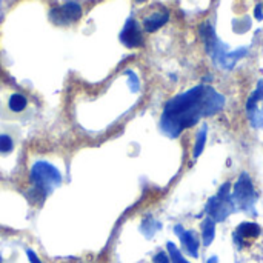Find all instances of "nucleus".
I'll return each mask as SVG.
<instances>
[{
	"label": "nucleus",
	"instance_id": "nucleus-6",
	"mask_svg": "<svg viewBox=\"0 0 263 263\" xmlns=\"http://www.w3.org/2000/svg\"><path fill=\"white\" fill-rule=\"evenodd\" d=\"M82 6L76 0H68L49 11V20L57 26H68L82 17Z\"/></svg>",
	"mask_w": 263,
	"mask_h": 263
},
{
	"label": "nucleus",
	"instance_id": "nucleus-22",
	"mask_svg": "<svg viewBox=\"0 0 263 263\" xmlns=\"http://www.w3.org/2000/svg\"><path fill=\"white\" fill-rule=\"evenodd\" d=\"M206 263H219V260H217V257H211Z\"/></svg>",
	"mask_w": 263,
	"mask_h": 263
},
{
	"label": "nucleus",
	"instance_id": "nucleus-3",
	"mask_svg": "<svg viewBox=\"0 0 263 263\" xmlns=\"http://www.w3.org/2000/svg\"><path fill=\"white\" fill-rule=\"evenodd\" d=\"M200 34H202L206 52L213 57L214 63H217L223 69H231L242 57H245V54L248 51L247 48H242V49L230 52L227 49V46L219 40L217 34L214 32V28L210 23H202Z\"/></svg>",
	"mask_w": 263,
	"mask_h": 263
},
{
	"label": "nucleus",
	"instance_id": "nucleus-13",
	"mask_svg": "<svg viewBox=\"0 0 263 263\" xmlns=\"http://www.w3.org/2000/svg\"><path fill=\"white\" fill-rule=\"evenodd\" d=\"M206 139H208V126L203 125L200 128V131L197 133V137H196V145H194V151H193V157L194 159H199L200 154L203 153L205 145H206Z\"/></svg>",
	"mask_w": 263,
	"mask_h": 263
},
{
	"label": "nucleus",
	"instance_id": "nucleus-7",
	"mask_svg": "<svg viewBox=\"0 0 263 263\" xmlns=\"http://www.w3.org/2000/svg\"><path fill=\"white\" fill-rule=\"evenodd\" d=\"M247 114L254 128H263V80L259 82L257 88L247 102Z\"/></svg>",
	"mask_w": 263,
	"mask_h": 263
},
{
	"label": "nucleus",
	"instance_id": "nucleus-1",
	"mask_svg": "<svg viewBox=\"0 0 263 263\" xmlns=\"http://www.w3.org/2000/svg\"><path fill=\"white\" fill-rule=\"evenodd\" d=\"M223 106L225 97L213 86H194L166 102L159 123L160 131L176 139L185 129L199 123L200 119L220 112Z\"/></svg>",
	"mask_w": 263,
	"mask_h": 263
},
{
	"label": "nucleus",
	"instance_id": "nucleus-18",
	"mask_svg": "<svg viewBox=\"0 0 263 263\" xmlns=\"http://www.w3.org/2000/svg\"><path fill=\"white\" fill-rule=\"evenodd\" d=\"M128 77H129V86H131V91L133 92H136V91H139V86H140V83H139V79H137V76L134 74V72H128Z\"/></svg>",
	"mask_w": 263,
	"mask_h": 263
},
{
	"label": "nucleus",
	"instance_id": "nucleus-23",
	"mask_svg": "<svg viewBox=\"0 0 263 263\" xmlns=\"http://www.w3.org/2000/svg\"><path fill=\"white\" fill-rule=\"evenodd\" d=\"M136 2H139V3H142V2H145V0H136Z\"/></svg>",
	"mask_w": 263,
	"mask_h": 263
},
{
	"label": "nucleus",
	"instance_id": "nucleus-8",
	"mask_svg": "<svg viewBox=\"0 0 263 263\" xmlns=\"http://www.w3.org/2000/svg\"><path fill=\"white\" fill-rule=\"evenodd\" d=\"M120 42L129 48V49H134V48H140L143 45V34H142V29L139 26V23L134 20V18H128L122 32H120Z\"/></svg>",
	"mask_w": 263,
	"mask_h": 263
},
{
	"label": "nucleus",
	"instance_id": "nucleus-5",
	"mask_svg": "<svg viewBox=\"0 0 263 263\" xmlns=\"http://www.w3.org/2000/svg\"><path fill=\"white\" fill-rule=\"evenodd\" d=\"M233 199L234 203L245 213H253L256 202H257V193L254 188V183L248 173H242L237 179L234 190H233Z\"/></svg>",
	"mask_w": 263,
	"mask_h": 263
},
{
	"label": "nucleus",
	"instance_id": "nucleus-11",
	"mask_svg": "<svg viewBox=\"0 0 263 263\" xmlns=\"http://www.w3.org/2000/svg\"><path fill=\"white\" fill-rule=\"evenodd\" d=\"M170 20V12L168 11H157L153 12L151 15H148L143 20V28L146 32H154L157 29H160L163 25H166V22Z\"/></svg>",
	"mask_w": 263,
	"mask_h": 263
},
{
	"label": "nucleus",
	"instance_id": "nucleus-9",
	"mask_svg": "<svg viewBox=\"0 0 263 263\" xmlns=\"http://www.w3.org/2000/svg\"><path fill=\"white\" fill-rule=\"evenodd\" d=\"M174 231H176L177 237L180 239V243H182L183 250H185L190 256L197 257V256H199V239H197L196 233H194V231H186V230H183L182 225H177V227L174 228Z\"/></svg>",
	"mask_w": 263,
	"mask_h": 263
},
{
	"label": "nucleus",
	"instance_id": "nucleus-10",
	"mask_svg": "<svg viewBox=\"0 0 263 263\" xmlns=\"http://www.w3.org/2000/svg\"><path fill=\"white\" fill-rule=\"evenodd\" d=\"M262 233L260 227L254 222H243L237 227L236 233H234V240L239 247L243 245V242L247 240H253L256 237H259Z\"/></svg>",
	"mask_w": 263,
	"mask_h": 263
},
{
	"label": "nucleus",
	"instance_id": "nucleus-19",
	"mask_svg": "<svg viewBox=\"0 0 263 263\" xmlns=\"http://www.w3.org/2000/svg\"><path fill=\"white\" fill-rule=\"evenodd\" d=\"M153 262L154 263H171V259H170V256H168L166 253L160 251V253H157V254L154 256Z\"/></svg>",
	"mask_w": 263,
	"mask_h": 263
},
{
	"label": "nucleus",
	"instance_id": "nucleus-21",
	"mask_svg": "<svg viewBox=\"0 0 263 263\" xmlns=\"http://www.w3.org/2000/svg\"><path fill=\"white\" fill-rule=\"evenodd\" d=\"M254 17H256L257 20H263V6H262V3H259V5L256 6V9H254Z\"/></svg>",
	"mask_w": 263,
	"mask_h": 263
},
{
	"label": "nucleus",
	"instance_id": "nucleus-20",
	"mask_svg": "<svg viewBox=\"0 0 263 263\" xmlns=\"http://www.w3.org/2000/svg\"><path fill=\"white\" fill-rule=\"evenodd\" d=\"M26 257H28L29 263H43L42 260H40V257L37 256V253H35V251H32L31 248H28V250H26Z\"/></svg>",
	"mask_w": 263,
	"mask_h": 263
},
{
	"label": "nucleus",
	"instance_id": "nucleus-12",
	"mask_svg": "<svg viewBox=\"0 0 263 263\" xmlns=\"http://www.w3.org/2000/svg\"><path fill=\"white\" fill-rule=\"evenodd\" d=\"M216 237V222L211 217H206L202 222V240L205 247H210Z\"/></svg>",
	"mask_w": 263,
	"mask_h": 263
},
{
	"label": "nucleus",
	"instance_id": "nucleus-15",
	"mask_svg": "<svg viewBox=\"0 0 263 263\" xmlns=\"http://www.w3.org/2000/svg\"><path fill=\"white\" fill-rule=\"evenodd\" d=\"M159 230H160V223L156 222V220H153V219H146V220H143V223H142V233H143L146 237H153Z\"/></svg>",
	"mask_w": 263,
	"mask_h": 263
},
{
	"label": "nucleus",
	"instance_id": "nucleus-24",
	"mask_svg": "<svg viewBox=\"0 0 263 263\" xmlns=\"http://www.w3.org/2000/svg\"><path fill=\"white\" fill-rule=\"evenodd\" d=\"M0 263H2V254H0Z\"/></svg>",
	"mask_w": 263,
	"mask_h": 263
},
{
	"label": "nucleus",
	"instance_id": "nucleus-2",
	"mask_svg": "<svg viewBox=\"0 0 263 263\" xmlns=\"http://www.w3.org/2000/svg\"><path fill=\"white\" fill-rule=\"evenodd\" d=\"M29 182H31L29 197H34L35 203H40L59 185H62L63 177H62V173L52 163L46 160H37L31 166Z\"/></svg>",
	"mask_w": 263,
	"mask_h": 263
},
{
	"label": "nucleus",
	"instance_id": "nucleus-14",
	"mask_svg": "<svg viewBox=\"0 0 263 263\" xmlns=\"http://www.w3.org/2000/svg\"><path fill=\"white\" fill-rule=\"evenodd\" d=\"M26 105H28V99L20 92H14L8 100V108L12 112H22L26 108Z\"/></svg>",
	"mask_w": 263,
	"mask_h": 263
},
{
	"label": "nucleus",
	"instance_id": "nucleus-4",
	"mask_svg": "<svg viewBox=\"0 0 263 263\" xmlns=\"http://www.w3.org/2000/svg\"><path fill=\"white\" fill-rule=\"evenodd\" d=\"M236 210V203L231 194V183H223L217 194L211 197L206 203V214L214 222H223L228 216H231Z\"/></svg>",
	"mask_w": 263,
	"mask_h": 263
},
{
	"label": "nucleus",
	"instance_id": "nucleus-17",
	"mask_svg": "<svg viewBox=\"0 0 263 263\" xmlns=\"http://www.w3.org/2000/svg\"><path fill=\"white\" fill-rule=\"evenodd\" d=\"M14 148L12 139L6 134H0V154H8Z\"/></svg>",
	"mask_w": 263,
	"mask_h": 263
},
{
	"label": "nucleus",
	"instance_id": "nucleus-16",
	"mask_svg": "<svg viewBox=\"0 0 263 263\" xmlns=\"http://www.w3.org/2000/svg\"><path fill=\"white\" fill-rule=\"evenodd\" d=\"M166 248H168V256L171 259V263H190L182 256V253L179 251V248L173 242H168Z\"/></svg>",
	"mask_w": 263,
	"mask_h": 263
}]
</instances>
